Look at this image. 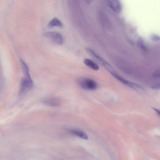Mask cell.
Listing matches in <instances>:
<instances>
[{
    "label": "cell",
    "mask_w": 160,
    "mask_h": 160,
    "mask_svg": "<svg viewBox=\"0 0 160 160\" xmlns=\"http://www.w3.org/2000/svg\"><path fill=\"white\" fill-rule=\"evenodd\" d=\"M139 47L143 50L147 49V47L144 42L143 40L141 37H139L137 41Z\"/></svg>",
    "instance_id": "obj_11"
},
{
    "label": "cell",
    "mask_w": 160,
    "mask_h": 160,
    "mask_svg": "<svg viewBox=\"0 0 160 160\" xmlns=\"http://www.w3.org/2000/svg\"><path fill=\"white\" fill-rule=\"evenodd\" d=\"M45 104L52 107H58L61 103L60 100L57 98H51L46 99L42 101Z\"/></svg>",
    "instance_id": "obj_6"
},
{
    "label": "cell",
    "mask_w": 160,
    "mask_h": 160,
    "mask_svg": "<svg viewBox=\"0 0 160 160\" xmlns=\"http://www.w3.org/2000/svg\"><path fill=\"white\" fill-rule=\"evenodd\" d=\"M78 85L82 89L86 90H94L98 87L96 82L91 78H80L77 80Z\"/></svg>",
    "instance_id": "obj_1"
},
{
    "label": "cell",
    "mask_w": 160,
    "mask_h": 160,
    "mask_svg": "<svg viewBox=\"0 0 160 160\" xmlns=\"http://www.w3.org/2000/svg\"><path fill=\"white\" fill-rule=\"evenodd\" d=\"M20 61L22 68L25 75V77L28 78H31L29 74V68L28 66L22 59H20Z\"/></svg>",
    "instance_id": "obj_10"
},
{
    "label": "cell",
    "mask_w": 160,
    "mask_h": 160,
    "mask_svg": "<svg viewBox=\"0 0 160 160\" xmlns=\"http://www.w3.org/2000/svg\"><path fill=\"white\" fill-rule=\"evenodd\" d=\"M33 86V82L31 78L23 77L20 83V93L22 94L31 88Z\"/></svg>",
    "instance_id": "obj_3"
},
{
    "label": "cell",
    "mask_w": 160,
    "mask_h": 160,
    "mask_svg": "<svg viewBox=\"0 0 160 160\" xmlns=\"http://www.w3.org/2000/svg\"><path fill=\"white\" fill-rule=\"evenodd\" d=\"M106 2L112 11L116 13L120 12L122 10V6L118 0H106Z\"/></svg>",
    "instance_id": "obj_5"
},
{
    "label": "cell",
    "mask_w": 160,
    "mask_h": 160,
    "mask_svg": "<svg viewBox=\"0 0 160 160\" xmlns=\"http://www.w3.org/2000/svg\"><path fill=\"white\" fill-rule=\"evenodd\" d=\"M70 131L71 133L77 137L83 139L87 140L88 138L87 134L83 131L76 129H71Z\"/></svg>",
    "instance_id": "obj_8"
},
{
    "label": "cell",
    "mask_w": 160,
    "mask_h": 160,
    "mask_svg": "<svg viewBox=\"0 0 160 160\" xmlns=\"http://www.w3.org/2000/svg\"><path fill=\"white\" fill-rule=\"evenodd\" d=\"M153 75L155 77H160V69H158L155 71L153 73Z\"/></svg>",
    "instance_id": "obj_13"
},
{
    "label": "cell",
    "mask_w": 160,
    "mask_h": 160,
    "mask_svg": "<svg viewBox=\"0 0 160 160\" xmlns=\"http://www.w3.org/2000/svg\"><path fill=\"white\" fill-rule=\"evenodd\" d=\"M86 50L87 53L92 57L102 63L105 67L111 72H115L112 66L104 59L98 55L94 51L89 48H86Z\"/></svg>",
    "instance_id": "obj_2"
},
{
    "label": "cell",
    "mask_w": 160,
    "mask_h": 160,
    "mask_svg": "<svg viewBox=\"0 0 160 160\" xmlns=\"http://www.w3.org/2000/svg\"><path fill=\"white\" fill-rule=\"evenodd\" d=\"M160 87V84L157 83L151 86V88L153 89H159Z\"/></svg>",
    "instance_id": "obj_14"
},
{
    "label": "cell",
    "mask_w": 160,
    "mask_h": 160,
    "mask_svg": "<svg viewBox=\"0 0 160 160\" xmlns=\"http://www.w3.org/2000/svg\"><path fill=\"white\" fill-rule=\"evenodd\" d=\"M152 108L156 111V112L157 113V114L159 116L160 115V111L159 110L157 109H156L155 108Z\"/></svg>",
    "instance_id": "obj_15"
},
{
    "label": "cell",
    "mask_w": 160,
    "mask_h": 160,
    "mask_svg": "<svg viewBox=\"0 0 160 160\" xmlns=\"http://www.w3.org/2000/svg\"><path fill=\"white\" fill-rule=\"evenodd\" d=\"M44 37L54 41L58 44L62 45L63 43V37L59 33L52 31L46 32L43 34Z\"/></svg>",
    "instance_id": "obj_4"
},
{
    "label": "cell",
    "mask_w": 160,
    "mask_h": 160,
    "mask_svg": "<svg viewBox=\"0 0 160 160\" xmlns=\"http://www.w3.org/2000/svg\"><path fill=\"white\" fill-rule=\"evenodd\" d=\"M84 62L86 65L93 70L97 71L99 69L98 66L92 61L89 59H85L84 60Z\"/></svg>",
    "instance_id": "obj_9"
},
{
    "label": "cell",
    "mask_w": 160,
    "mask_h": 160,
    "mask_svg": "<svg viewBox=\"0 0 160 160\" xmlns=\"http://www.w3.org/2000/svg\"><path fill=\"white\" fill-rule=\"evenodd\" d=\"M63 24L61 21L58 18L55 17L52 18L48 24V27L51 28L56 27H62Z\"/></svg>",
    "instance_id": "obj_7"
},
{
    "label": "cell",
    "mask_w": 160,
    "mask_h": 160,
    "mask_svg": "<svg viewBox=\"0 0 160 160\" xmlns=\"http://www.w3.org/2000/svg\"><path fill=\"white\" fill-rule=\"evenodd\" d=\"M151 39L154 41H158L160 40L159 36L156 34H152L151 36Z\"/></svg>",
    "instance_id": "obj_12"
}]
</instances>
